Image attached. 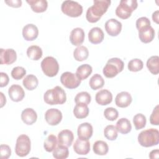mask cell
I'll return each mask as SVG.
<instances>
[{
    "label": "cell",
    "instance_id": "26",
    "mask_svg": "<svg viewBox=\"0 0 159 159\" xmlns=\"http://www.w3.org/2000/svg\"><path fill=\"white\" fill-rule=\"evenodd\" d=\"M93 68L88 64H83L78 67L76 71V75L81 80L86 79L92 73Z\"/></svg>",
    "mask_w": 159,
    "mask_h": 159
},
{
    "label": "cell",
    "instance_id": "18",
    "mask_svg": "<svg viewBox=\"0 0 159 159\" xmlns=\"http://www.w3.org/2000/svg\"><path fill=\"white\" fill-rule=\"evenodd\" d=\"M84 37L85 34L83 29L76 27L71 30L70 35V40L73 45L80 46L84 42Z\"/></svg>",
    "mask_w": 159,
    "mask_h": 159
},
{
    "label": "cell",
    "instance_id": "41",
    "mask_svg": "<svg viewBox=\"0 0 159 159\" xmlns=\"http://www.w3.org/2000/svg\"><path fill=\"white\" fill-rule=\"evenodd\" d=\"M11 76L12 78L19 80L22 79L26 74V70L22 66H16L11 71Z\"/></svg>",
    "mask_w": 159,
    "mask_h": 159
},
{
    "label": "cell",
    "instance_id": "43",
    "mask_svg": "<svg viewBox=\"0 0 159 159\" xmlns=\"http://www.w3.org/2000/svg\"><path fill=\"white\" fill-rule=\"evenodd\" d=\"M150 122L152 125H158L159 124V111L158 105L156 106L150 117Z\"/></svg>",
    "mask_w": 159,
    "mask_h": 159
},
{
    "label": "cell",
    "instance_id": "1",
    "mask_svg": "<svg viewBox=\"0 0 159 159\" xmlns=\"http://www.w3.org/2000/svg\"><path fill=\"white\" fill-rule=\"evenodd\" d=\"M92 6L88 8L86 17L90 23L98 22L106 13L109 7L111 1L110 0H94Z\"/></svg>",
    "mask_w": 159,
    "mask_h": 159
},
{
    "label": "cell",
    "instance_id": "8",
    "mask_svg": "<svg viewBox=\"0 0 159 159\" xmlns=\"http://www.w3.org/2000/svg\"><path fill=\"white\" fill-rule=\"evenodd\" d=\"M31 148V142L30 138L25 134L19 135L16 140L15 152L16 154L20 157H24L27 156Z\"/></svg>",
    "mask_w": 159,
    "mask_h": 159
},
{
    "label": "cell",
    "instance_id": "44",
    "mask_svg": "<svg viewBox=\"0 0 159 159\" xmlns=\"http://www.w3.org/2000/svg\"><path fill=\"white\" fill-rule=\"evenodd\" d=\"M150 25V20L146 17H141L139 18L136 21V27L138 30Z\"/></svg>",
    "mask_w": 159,
    "mask_h": 159
},
{
    "label": "cell",
    "instance_id": "48",
    "mask_svg": "<svg viewBox=\"0 0 159 159\" xmlns=\"http://www.w3.org/2000/svg\"><path fill=\"white\" fill-rule=\"evenodd\" d=\"M158 14H159V11L158 10L155 11L152 14V19L157 24H158Z\"/></svg>",
    "mask_w": 159,
    "mask_h": 159
},
{
    "label": "cell",
    "instance_id": "5",
    "mask_svg": "<svg viewBox=\"0 0 159 159\" xmlns=\"http://www.w3.org/2000/svg\"><path fill=\"white\" fill-rule=\"evenodd\" d=\"M124 67V63L119 58H112L107 61L103 68V74L108 78L115 77L119 73L121 72Z\"/></svg>",
    "mask_w": 159,
    "mask_h": 159
},
{
    "label": "cell",
    "instance_id": "22",
    "mask_svg": "<svg viewBox=\"0 0 159 159\" xmlns=\"http://www.w3.org/2000/svg\"><path fill=\"white\" fill-rule=\"evenodd\" d=\"M104 38V34L102 29L99 27H93L88 33V40L93 44L101 43Z\"/></svg>",
    "mask_w": 159,
    "mask_h": 159
},
{
    "label": "cell",
    "instance_id": "25",
    "mask_svg": "<svg viewBox=\"0 0 159 159\" xmlns=\"http://www.w3.org/2000/svg\"><path fill=\"white\" fill-rule=\"evenodd\" d=\"M117 131L122 134H127L132 130V125L129 119L127 118H120L116 123V126Z\"/></svg>",
    "mask_w": 159,
    "mask_h": 159
},
{
    "label": "cell",
    "instance_id": "35",
    "mask_svg": "<svg viewBox=\"0 0 159 159\" xmlns=\"http://www.w3.org/2000/svg\"><path fill=\"white\" fill-rule=\"evenodd\" d=\"M69 151L68 147L58 145L53 151V157L56 159H65L68 157Z\"/></svg>",
    "mask_w": 159,
    "mask_h": 159
},
{
    "label": "cell",
    "instance_id": "20",
    "mask_svg": "<svg viewBox=\"0 0 159 159\" xmlns=\"http://www.w3.org/2000/svg\"><path fill=\"white\" fill-rule=\"evenodd\" d=\"M132 101L130 94L127 91H122L118 93L115 98V103L119 107H127Z\"/></svg>",
    "mask_w": 159,
    "mask_h": 159
},
{
    "label": "cell",
    "instance_id": "33",
    "mask_svg": "<svg viewBox=\"0 0 159 159\" xmlns=\"http://www.w3.org/2000/svg\"><path fill=\"white\" fill-rule=\"evenodd\" d=\"M104 80L101 75L94 74L89 80V84L90 88L93 90H97L103 87L104 84Z\"/></svg>",
    "mask_w": 159,
    "mask_h": 159
},
{
    "label": "cell",
    "instance_id": "49",
    "mask_svg": "<svg viewBox=\"0 0 159 159\" xmlns=\"http://www.w3.org/2000/svg\"><path fill=\"white\" fill-rule=\"evenodd\" d=\"M0 94H1V107H2L6 104V99L2 92L0 93Z\"/></svg>",
    "mask_w": 159,
    "mask_h": 159
},
{
    "label": "cell",
    "instance_id": "29",
    "mask_svg": "<svg viewBox=\"0 0 159 159\" xmlns=\"http://www.w3.org/2000/svg\"><path fill=\"white\" fill-rule=\"evenodd\" d=\"M93 150L98 155H105L109 151V147L107 143L102 140H97L93 146Z\"/></svg>",
    "mask_w": 159,
    "mask_h": 159
},
{
    "label": "cell",
    "instance_id": "17",
    "mask_svg": "<svg viewBox=\"0 0 159 159\" xmlns=\"http://www.w3.org/2000/svg\"><path fill=\"white\" fill-rule=\"evenodd\" d=\"M93 133V126L88 122H83L78 127L77 134L78 138L83 140H89Z\"/></svg>",
    "mask_w": 159,
    "mask_h": 159
},
{
    "label": "cell",
    "instance_id": "7",
    "mask_svg": "<svg viewBox=\"0 0 159 159\" xmlns=\"http://www.w3.org/2000/svg\"><path fill=\"white\" fill-rule=\"evenodd\" d=\"M41 68L43 73L48 77L56 76L59 70L57 60L53 57H47L41 62Z\"/></svg>",
    "mask_w": 159,
    "mask_h": 159
},
{
    "label": "cell",
    "instance_id": "19",
    "mask_svg": "<svg viewBox=\"0 0 159 159\" xmlns=\"http://www.w3.org/2000/svg\"><path fill=\"white\" fill-rule=\"evenodd\" d=\"M95 100L98 104L106 106L112 102V94L107 89H101L96 94Z\"/></svg>",
    "mask_w": 159,
    "mask_h": 159
},
{
    "label": "cell",
    "instance_id": "31",
    "mask_svg": "<svg viewBox=\"0 0 159 159\" xmlns=\"http://www.w3.org/2000/svg\"><path fill=\"white\" fill-rule=\"evenodd\" d=\"M89 55L88 48L83 45L76 47L73 52V57L76 61H82L86 60Z\"/></svg>",
    "mask_w": 159,
    "mask_h": 159
},
{
    "label": "cell",
    "instance_id": "13",
    "mask_svg": "<svg viewBox=\"0 0 159 159\" xmlns=\"http://www.w3.org/2000/svg\"><path fill=\"white\" fill-rule=\"evenodd\" d=\"M57 139L59 145L69 147L71 145L74 139L73 133L68 129L63 130L58 133Z\"/></svg>",
    "mask_w": 159,
    "mask_h": 159
},
{
    "label": "cell",
    "instance_id": "47",
    "mask_svg": "<svg viewBox=\"0 0 159 159\" xmlns=\"http://www.w3.org/2000/svg\"><path fill=\"white\" fill-rule=\"evenodd\" d=\"M158 154H159V150L158 149L153 150L150 152L149 154V158L153 159V158H158Z\"/></svg>",
    "mask_w": 159,
    "mask_h": 159
},
{
    "label": "cell",
    "instance_id": "45",
    "mask_svg": "<svg viewBox=\"0 0 159 159\" xmlns=\"http://www.w3.org/2000/svg\"><path fill=\"white\" fill-rule=\"evenodd\" d=\"M0 87L2 88L7 85L9 81V78L7 73H4V72H1L0 73Z\"/></svg>",
    "mask_w": 159,
    "mask_h": 159
},
{
    "label": "cell",
    "instance_id": "9",
    "mask_svg": "<svg viewBox=\"0 0 159 159\" xmlns=\"http://www.w3.org/2000/svg\"><path fill=\"white\" fill-rule=\"evenodd\" d=\"M81 80L78 78L76 73L66 71L61 74L60 81L61 84L66 88L75 89L78 87L81 83Z\"/></svg>",
    "mask_w": 159,
    "mask_h": 159
},
{
    "label": "cell",
    "instance_id": "6",
    "mask_svg": "<svg viewBox=\"0 0 159 159\" xmlns=\"http://www.w3.org/2000/svg\"><path fill=\"white\" fill-rule=\"evenodd\" d=\"M61 9L63 13L71 17H79L83 13L82 6L78 2L71 0L63 1L61 6Z\"/></svg>",
    "mask_w": 159,
    "mask_h": 159
},
{
    "label": "cell",
    "instance_id": "3",
    "mask_svg": "<svg viewBox=\"0 0 159 159\" xmlns=\"http://www.w3.org/2000/svg\"><path fill=\"white\" fill-rule=\"evenodd\" d=\"M139 144L144 147H150L158 144L159 132L156 129H148L142 130L138 135Z\"/></svg>",
    "mask_w": 159,
    "mask_h": 159
},
{
    "label": "cell",
    "instance_id": "32",
    "mask_svg": "<svg viewBox=\"0 0 159 159\" xmlns=\"http://www.w3.org/2000/svg\"><path fill=\"white\" fill-rule=\"evenodd\" d=\"M42 50L37 45H31L27 50V57L32 60H39L42 57Z\"/></svg>",
    "mask_w": 159,
    "mask_h": 159
},
{
    "label": "cell",
    "instance_id": "34",
    "mask_svg": "<svg viewBox=\"0 0 159 159\" xmlns=\"http://www.w3.org/2000/svg\"><path fill=\"white\" fill-rule=\"evenodd\" d=\"M57 139L55 135L53 134L49 135L44 141L43 147L45 150L48 152H51L54 150L57 147Z\"/></svg>",
    "mask_w": 159,
    "mask_h": 159
},
{
    "label": "cell",
    "instance_id": "16",
    "mask_svg": "<svg viewBox=\"0 0 159 159\" xmlns=\"http://www.w3.org/2000/svg\"><path fill=\"white\" fill-rule=\"evenodd\" d=\"M8 94L12 101L19 102L24 99L25 92L20 85L12 84L9 88Z\"/></svg>",
    "mask_w": 159,
    "mask_h": 159
},
{
    "label": "cell",
    "instance_id": "23",
    "mask_svg": "<svg viewBox=\"0 0 159 159\" xmlns=\"http://www.w3.org/2000/svg\"><path fill=\"white\" fill-rule=\"evenodd\" d=\"M21 119L27 125H32L37 119V112L32 108H26L21 113Z\"/></svg>",
    "mask_w": 159,
    "mask_h": 159
},
{
    "label": "cell",
    "instance_id": "37",
    "mask_svg": "<svg viewBox=\"0 0 159 159\" xmlns=\"http://www.w3.org/2000/svg\"><path fill=\"white\" fill-rule=\"evenodd\" d=\"M104 137L109 140H115L117 137V130L116 126L108 125L104 129Z\"/></svg>",
    "mask_w": 159,
    "mask_h": 159
},
{
    "label": "cell",
    "instance_id": "42",
    "mask_svg": "<svg viewBox=\"0 0 159 159\" xmlns=\"http://www.w3.org/2000/svg\"><path fill=\"white\" fill-rule=\"evenodd\" d=\"M1 158L2 159H7L11 155V149L7 145L1 144L0 146Z\"/></svg>",
    "mask_w": 159,
    "mask_h": 159
},
{
    "label": "cell",
    "instance_id": "15",
    "mask_svg": "<svg viewBox=\"0 0 159 159\" xmlns=\"http://www.w3.org/2000/svg\"><path fill=\"white\" fill-rule=\"evenodd\" d=\"M39 35L37 27L33 24H28L22 29V36L27 41H32L36 39Z\"/></svg>",
    "mask_w": 159,
    "mask_h": 159
},
{
    "label": "cell",
    "instance_id": "10",
    "mask_svg": "<svg viewBox=\"0 0 159 159\" xmlns=\"http://www.w3.org/2000/svg\"><path fill=\"white\" fill-rule=\"evenodd\" d=\"M45 119L49 125H57L61 121L62 113L57 109H49L45 113Z\"/></svg>",
    "mask_w": 159,
    "mask_h": 159
},
{
    "label": "cell",
    "instance_id": "40",
    "mask_svg": "<svg viewBox=\"0 0 159 159\" xmlns=\"http://www.w3.org/2000/svg\"><path fill=\"white\" fill-rule=\"evenodd\" d=\"M104 116L106 119L114 121L118 117L119 112L114 107H107L104 111Z\"/></svg>",
    "mask_w": 159,
    "mask_h": 159
},
{
    "label": "cell",
    "instance_id": "11",
    "mask_svg": "<svg viewBox=\"0 0 159 159\" xmlns=\"http://www.w3.org/2000/svg\"><path fill=\"white\" fill-rule=\"evenodd\" d=\"M17 59V53L12 48L0 49V63L1 65H11Z\"/></svg>",
    "mask_w": 159,
    "mask_h": 159
},
{
    "label": "cell",
    "instance_id": "36",
    "mask_svg": "<svg viewBox=\"0 0 159 159\" xmlns=\"http://www.w3.org/2000/svg\"><path fill=\"white\" fill-rule=\"evenodd\" d=\"M133 123L136 130L142 129L145 127L147 123L146 117L141 113L137 114L134 116Z\"/></svg>",
    "mask_w": 159,
    "mask_h": 159
},
{
    "label": "cell",
    "instance_id": "39",
    "mask_svg": "<svg viewBox=\"0 0 159 159\" xmlns=\"http://www.w3.org/2000/svg\"><path fill=\"white\" fill-rule=\"evenodd\" d=\"M128 69L130 71L137 72L140 71L143 67V61L139 58H134L129 61L127 65Z\"/></svg>",
    "mask_w": 159,
    "mask_h": 159
},
{
    "label": "cell",
    "instance_id": "4",
    "mask_svg": "<svg viewBox=\"0 0 159 159\" xmlns=\"http://www.w3.org/2000/svg\"><path fill=\"white\" fill-rule=\"evenodd\" d=\"M137 6L138 3L136 0H121L116 9V14L120 19H128Z\"/></svg>",
    "mask_w": 159,
    "mask_h": 159
},
{
    "label": "cell",
    "instance_id": "24",
    "mask_svg": "<svg viewBox=\"0 0 159 159\" xmlns=\"http://www.w3.org/2000/svg\"><path fill=\"white\" fill-rule=\"evenodd\" d=\"M27 2L30 5L32 10L37 13L45 12L48 7V2L45 0H27Z\"/></svg>",
    "mask_w": 159,
    "mask_h": 159
},
{
    "label": "cell",
    "instance_id": "21",
    "mask_svg": "<svg viewBox=\"0 0 159 159\" xmlns=\"http://www.w3.org/2000/svg\"><path fill=\"white\" fill-rule=\"evenodd\" d=\"M155 30L151 25L147 26L139 30V39L142 42L145 43L151 42L155 38Z\"/></svg>",
    "mask_w": 159,
    "mask_h": 159
},
{
    "label": "cell",
    "instance_id": "2",
    "mask_svg": "<svg viewBox=\"0 0 159 159\" xmlns=\"http://www.w3.org/2000/svg\"><path fill=\"white\" fill-rule=\"evenodd\" d=\"M43 99L47 104L50 105L63 104L66 101V96L65 91L61 87L56 86L45 93Z\"/></svg>",
    "mask_w": 159,
    "mask_h": 159
},
{
    "label": "cell",
    "instance_id": "38",
    "mask_svg": "<svg viewBox=\"0 0 159 159\" xmlns=\"http://www.w3.org/2000/svg\"><path fill=\"white\" fill-rule=\"evenodd\" d=\"M91 100V95L86 91H82L78 93L75 98L76 104H84L88 105Z\"/></svg>",
    "mask_w": 159,
    "mask_h": 159
},
{
    "label": "cell",
    "instance_id": "27",
    "mask_svg": "<svg viewBox=\"0 0 159 159\" xmlns=\"http://www.w3.org/2000/svg\"><path fill=\"white\" fill-rule=\"evenodd\" d=\"M22 84L25 89L29 91H32L37 87L39 84V81L35 75L30 74L27 75L24 78L22 81Z\"/></svg>",
    "mask_w": 159,
    "mask_h": 159
},
{
    "label": "cell",
    "instance_id": "46",
    "mask_svg": "<svg viewBox=\"0 0 159 159\" xmlns=\"http://www.w3.org/2000/svg\"><path fill=\"white\" fill-rule=\"evenodd\" d=\"M4 2L12 7H19L22 6V1L20 0H9L5 1Z\"/></svg>",
    "mask_w": 159,
    "mask_h": 159
},
{
    "label": "cell",
    "instance_id": "30",
    "mask_svg": "<svg viewBox=\"0 0 159 159\" xmlns=\"http://www.w3.org/2000/svg\"><path fill=\"white\" fill-rule=\"evenodd\" d=\"M147 67L153 75H158L159 73V57L157 55L152 56L147 61Z\"/></svg>",
    "mask_w": 159,
    "mask_h": 159
},
{
    "label": "cell",
    "instance_id": "12",
    "mask_svg": "<svg viewBox=\"0 0 159 159\" xmlns=\"http://www.w3.org/2000/svg\"><path fill=\"white\" fill-rule=\"evenodd\" d=\"M105 30L106 32L112 37L118 35L122 30V23L116 19H110L105 23Z\"/></svg>",
    "mask_w": 159,
    "mask_h": 159
},
{
    "label": "cell",
    "instance_id": "28",
    "mask_svg": "<svg viewBox=\"0 0 159 159\" xmlns=\"http://www.w3.org/2000/svg\"><path fill=\"white\" fill-rule=\"evenodd\" d=\"M88 105L84 104H76L73 109V114L77 119L86 118L89 114Z\"/></svg>",
    "mask_w": 159,
    "mask_h": 159
},
{
    "label": "cell",
    "instance_id": "14",
    "mask_svg": "<svg viewBox=\"0 0 159 159\" xmlns=\"http://www.w3.org/2000/svg\"><path fill=\"white\" fill-rule=\"evenodd\" d=\"M73 150L78 155H87L90 151V143L88 140L78 138L73 144Z\"/></svg>",
    "mask_w": 159,
    "mask_h": 159
}]
</instances>
